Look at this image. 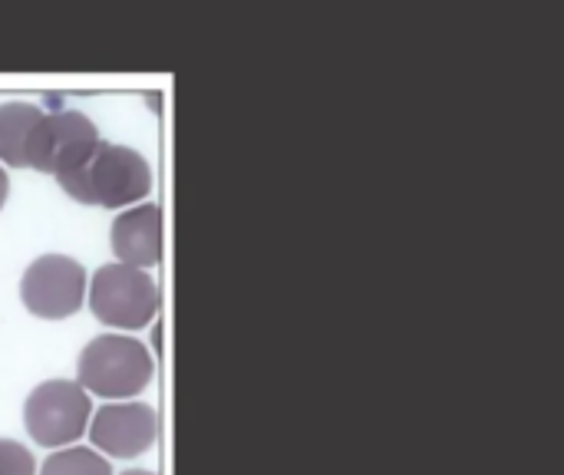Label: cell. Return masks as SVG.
<instances>
[{"mask_svg":"<svg viewBox=\"0 0 564 475\" xmlns=\"http://www.w3.org/2000/svg\"><path fill=\"white\" fill-rule=\"evenodd\" d=\"M122 475H155V473H142V469H129V473H122Z\"/></svg>","mask_w":564,"mask_h":475,"instance_id":"obj_13","label":"cell"},{"mask_svg":"<svg viewBox=\"0 0 564 475\" xmlns=\"http://www.w3.org/2000/svg\"><path fill=\"white\" fill-rule=\"evenodd\" d=\"M89 307L112 331H139L159 311V288L142 268L102 265L89 281Z\"/></svg>","mask_w":564,"mask_h":475,"instance_id":"obj_3","label":"cell"},{"mask_svg":"<svg viewBox=\"0 0 564 475\" xmlns=\"http://www.w3.org/2000/svg\"><path fill=\"white\" fill-rule=\"evenodd\" d=\"M0 475H36L30 450L13 440H0Z\"/></svg>","mask_w":564,"mask_h":475,"instance_id":"obj_11","label":"cell"},{"mask_svg":"<svg viewBox=\"0 0 564 475\" xmlns=\"http://www.w3.org/2000/svg\"><path fill=\"white\" fill-rule=\"evenodd\" d=\"M7 195H10V182H7V172L0 169V208H3V202H7Z\"/></svg>","mask_w":564,"mask_h":475,"instance_id":"obj_12","label":"cell"},{"mask_svg":"<svg viewBox=\"0 0 564 475\" xmlns=\"http://www.w3.org/2000/svg\"><path fill=\"white\" fill-rule=\"evenodd\" d=\"M40 475H112L109 463L96 453V450H86V446H69V450H59L53 453Z\"/></svg>","mask_w":564,"mask_h":475,"instance_id":"obj_10","label":"cell"},{"mask_svg":"<svg viewBox=\"0 0 564 475\" xmlns=\"http://www.w3.org/2000/svg\"><path fill=\"white\" fill-rule=\"evenodd\" d=\"M56 182L69 198L83 205L129 208L152 192V169L135 149L99 142L79 169L59 175Z\"/></svg>","mask_w":564,"mask_h":475,"instance_id":"obj_1","label":"cell"},{"mask_svg":"<svg viewBox=\"0 0 564 475\" xmlns=\"http://www.w3.org/2000/svg\"><path fill=\"white\" fill-rule=\"evenodd\" d=\"M109 245L119 265L129 268H152L162 258V212L152 202L132 205L129 212L116 215L109 228Z\"/></svg>","mask_w":564,"mask_h":475,"instance_id":"obj_8","label":"cell"},{"mask_svg":"<svg viewBox=\"0 0 564 475\" xmlns=\"http://www.w3.org/2000/svg\"><path fill=\"white\" fill-rule=\"evenodd\" d=\"M40 116L43 109L30 102L0 106V162H7L10 169H26V142Z\"/></svg>","mask_w":564,"mask_h":475,"instance_id":"obj_9","label":"cell"},{"mask_svg":"<svg viewBox=\"0 0 564 475\" xmlns=\"http://www.w3.org/2000/svg\"><path fill=\"white\" fill-rule=\"evenodd\" d=\"M96 450H102L112 460H135L155 443V410L149 403L119 400L106 403L93 413V423L86 427Z\"/></svg>","mask_w":564,"mask_h":475,"instance_id":"obj_7","label":"cell"},{"mask_svg":"<svg viewBox=\"0 0 564 475\" xmlns=\"http://www.w3.org/2000/svg\"><path fill=\"white\" fill-rule=\"evenodd\" d=\"M152 354L139 341L119 334H102L89 341L76 364V384L93 397H106L109 403L139 397L152 384Z\"/></svg>","mask_w":564,"mask_h":475,"instance_id":"obj_2","label":"cell"},{"mask_svg":"<svg viewBox=\"0 0 564 475\" xmlns=\"http://www.w3.org/2000/svg\"><path fill=\"white\" fill-rule=\"evenodd\" d=\"M99 142L102 139H99L96 126L79 109L43 112L26 142V169L59 179V175L79 169L96 152Z\"/></svg>","mask_w":564,"mask_h":475,"instance_id":"obj_5","label":"cell"},{"mask_svg":"<svg viewBox=\"0 0 564 475\" xmlns=\"http://www.w3.org/2000/svg\"><path fill=\"white\" fill-rule=\"evenodd\" d=\"M23 427L43 450L73 446L89 427V393L73 380H46L26 397Z\"/></svg>","mask_w":564,"mask_h":475,"instance_id":"obj_4","label":"cell"},{"mask_svg":"<svg viewBox=\"0 0 564 475\" xmlns=\"http://www.w3.org/2000/svg\"><path fill=\"white\" fill-rule=\"evenodd\" d=\"M23 307L40 321H66L86 301V271L66 255L36 258L20 281Z\"/></svg>","mask_w":564,"mask_h":475,"instance_id":"obj_6","label":"cell"}]
</instances>
